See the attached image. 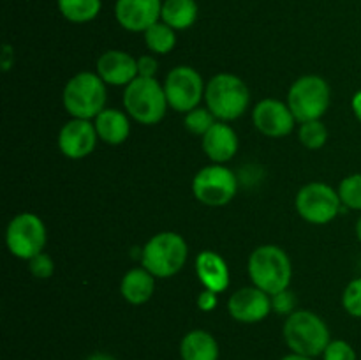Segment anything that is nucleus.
<instances>
[{
    "mask_svg": "<svg viewBox=\"0 0 361 360\" xmlns=\"http://www.w3.org/2000/svg\"><path fill=\"white\" fill-rule=\"evenodd\" d=\"M145 44L155 55H168L176 46V30L166 25L164 21H157L148 30L143 32Z\"/></svg>",
    "mask_w": 361,
    "mask_h": 360,
    "instance_id": "24",
    "label": "nucleus"
},
{
    "mask_svg": "<svg viewBox=\"0 0 361 360\" xmlns=\"http://www.w3.org/2000/svg\"><path fill=\"white\" fill-rule=\"evenodd\" d=\"M201 147H203L204 155L214 164H226L238 152V134H236V131L228 122L217 120L210 127V131L201 138Z\"/></svg>",
    "mask_w": 361,
    "mask_h": 360,
    "instance_id": "17",
    "label": "nucleus"
},
{
    "mask_svg": "<svg viewBox=\"0 0 361 360\" xmlns=\"http://www.w3.org/2000/svg\"><path fill=\"white\" fill-rule=\"evenodd\" d=\"M95 73L106 85L126 88L137 78V59L122 49H108L97 59Z\"/></svg>",
    "mask_w": 361,
    "mask_h": 360,
    "instance_id": "16",
    "label": "nucleus"
},
{
    "mask_svg": "<svg viewBox=\"0 0 361 360\" xmlns=\"http://www.w3.org/2000/svg\"><path fill=\"white\" fill-rule=\"evenodd\" d=\"M247 272L252 284L271 296L282 289H288L291 284V258L282 247L275 244H264L250 253Z\"/></svg>",
    "mask_w": 361,
    "mask_h": 360,
    "instance_id": "1",
    "label": "nucleus"
},
{
    "mask_svg": "<svg viewBox=\"0 0 361 360\" xmlns=\"http://www.w3.org/2000/svg\"><path fill=\"white\" fill-rule=\"evenodd\" d=\"M189 246L176 232L155 233L141 249V265L157 279H168L178 274L187 263Z\"/></svg>",
    "mask_w": 361,
    "mask_h": 360,
    "instance_id": "4",
    "label": "nucleus"
},
{
    "mask_svg": "<svg viewBox=\"0 0 361 360\" xmlns=\"http://www.w3.org/2000/svg\"><path fill=\"white\" fill-rule=\"evenodd\" d=\"M159 69V62L154 55H141L137 59V76L155 78Z\"/></svg>",
    "mask_w": 361,
    "mask_h": 360,
    "instance_id": "32",
    "label": "nucleus"
},
{
    "mask_svg": "<svg viewBox=\"0 0 361 360\" xmlns=\"http://www.w3.org/2000/svg\"><path fill=\"white\" fill-rule=\"evenodd\" d=\"M155 275L145 267H134L120 281V295L130 306H143L155 293Z\"/></svg>",
    "mask_w": 361,
    "mask_h": 360,
    "instance_id": "20",
    "label": "nucleus"
},
{
    "mask_svg": "<svg viewBox=\"0 0 361 360\" xmlns=\"http://www.w3.org/2000/svg\"><path fill=\"white\" fill-rule=\"evenodd\" d=\"M228 311L229 316L238 323H259L271 313V296L254 284L245 286L229 296Z\"/></svg>",
    "mask_w": 361,
    "mask_h": 360,
    "instance_id": "14",
    "label": "nucleus"
},
{
    "mask_svg": "<svg viewBox=\"0 0 361 360\" xmlns=\"http://www.w3.org/2000/svg\"><path fill=\"white\" fill-rule=\"evenodd\" d=\"M351 108H353V113H355V116L358 119V122L361 124V90H358L355 95H353Z\"/></svg>",
    "mask_w": 361,
    "mask_h": 360,
    "instance_id": "35",
    "label": "nucleus"
},
{
    "mask_svg": "<svg viewBox=\"0 0 361 360\" xmlns=\"http://www.w3.org/2000/svg\"><path fill=\"white\" fill-rule=\"evenodd\" d=\"M122 102L130 120L143 126H155L161 122L169 108L164 87L155 78L137 76L123 88Z\"/></svg>",
    "mask_w": 361,
    "mask_h": 360,
    "instance_id": "6",
    "label": "nucleus"
},
{
    "mask_svg": "<svg viewBox=\"0 0 361 360\" xmlns=\"http://www.w3.org/2000/svg\"><path fill=\"white\" fill-rule=\"evenodd\" d=\"M356 236H358V240H360V244H361V215H360L358 222H356Z\"/></svg>",
    "mask_w": 361,
    "mask_h": 360,
    "instance_id": "38",
    "label": "nucleus"
},
{
    "mask_svg": "<svg viewBox=\"0 0 361 360\" xmlns=\"http://www.w3.org/2000/svg\"><path fill=\"white\" fill-rule=\"evenodd\" d=\"M196 304H197V309L203 311V313H212V311L217 309L219 306V293L204 288L203 292L197 295Z\"/></svg>",
    "mask_w": 361,
    "mask_h": 360,
    "instance_id": "33",
    "label": "nucleus"
},
{
    "mask_svg": "<svg viewBox=\"0 0 361 360\" xmlns=\"http://www.w3.org/2000/svg\"><path fill=\"white\" fill-rule=\"evenodd\" d=\"M28 270L35 279H49L55 274V261L48 253H39L32 260H28Z\"/></svg>",
    "mask_w": 361,
    "mask_h": 360,
    "instance_id": "30",
    "label": "nucleus"
},
{
    "mask_svg": "<svg viewBox=\"0 0 361 360\" xmlns=\"http://www.w3.org/2000/svg\"><path fill=\"white\" fill-rule=\"evenodd\" d=\"M59 11L71 23H88L99 16L102 0H56Z\"/></svg>",
    "mask_w": 361,
    "mask_h": 360,
    "instance_id": "23",
    "label": "nucleus"
},
{
    "mask_svg": "<svg viewBox=\"0 0 361 360\" xmlns=\"http://www.w3.org/2000/svg\"><path fill=\"white\" fill-rule=\"evenodd\" d=\"M296 212L303 221L323 226L341 214L342 201L338 191L324 182H309L298 191L295 200Z\"/></svg>",
    "mask_w": 361,
    "mask_h": 360,
    "instance_id": "10",
    "label": "nucleus"
},
{
    "mask_svg": "<svg viewBox=\"0 0 361 360\" xmlns=\"http://www.w3.org/2000/svg\"><path fill=\"white\" fill-rule=\"evenodd\" d=\"M342 307L353 318H361V275L353 279L342 293Z\"/></svg>",
    "mask_w": 361,
    "mask_h": 360,
    "instance_id": "28",
    "label": "nucleus"
},
{
    "mask_svg": "<svg viewBox=\"0 0 361 360\" xmlns=\"http://www.w3.org/2000/svg\"><path fill=\"white\" fill-rule=\"evenodd\" d=\"M221 348L214 335L203 328L187 332L180 341L182 360H219Z\"/></svg>",
    "mask_w": 361,
    "mask_h": 360,
    "instance_id": "21",
    "label": "nucleus"
},
{
    "mask_svg": "<svg viewBox=\"0 0 361 360\" xmlns=\"http://www.w3.org/2000/svg\"><path fill=\"white\" fill-rule=\"evenodd\" d=\"M48 240L46 224L37 214L21 212L14 215L6 229V246L13 256L20 260H32L42 253Z\"/></svg>",
    "mask_w": 361,
    "mask_h": 360,
    "instance_id": "8",
    "label": "nucleus"
},
{
    "mask_svg": "<svg viewBox=\"0 0 361 360\" xmlns=\"http://www.w3.org/2000/svg\"><path fill=\"white\" fill-rule=\"evenodd\" d=\"M85 360H118L116 356L109 355V353H104V352H97V353H92V355H88Z\"/></svg>",
    "mask_w": 361,
    "mask_h": 360,
    "instance_id": "36",
    "label": "nucleus"
},
{
    "mask_svg": "<svg viewBox=\"0 0 361 360\" xmlns=\"http://www.w3.org/2000/svg\"><path fill=\"white\" fill-rule=\"evenodd\" d=\"M254 127L268 138H284L293 133L296 119L288 102L268 97L257 102L252 109Z\"/></svg>",
    "mask_w": 361,
    "mask_h": 360,
    "instance_id": "12",
    "label": "nucleus"
},
{
    "mask_svg": "<svg viewBox=\"0 0 361 360\" xmlns=\"http://www.w3.org/2000/svg\"><path fill=\"white\" fill-rule=\"evenodd\" d=\"M207 108L221 122L240 119L250 106V90L245 81L231 73H219L207 81Z\"/></svg>",
    "mask_w": 361,
    "mask_h": 360,
    "instance_id": "3",
    "label": "nucleus"
},
{
    "mask_svg": "<svg viewBox=\"0 0 361 360\" xmlns=\"http://www.w3.org/2000/svg\"><path fill=\"white\" fill-rule=\"evenodd\" d=\"M196 0H162L161 21L175 30H187L197 20Z\"/></svg>",
    "mask_w": 361,
    "mask_h": 360,
    "instance_id": "22",
    "label": "nucleus"
},
{
    "mask_svg": "<svg viewBox=\"0 0 361 360\" xmlns=\"http://www.w3.org/2000/svg\"><path fill=\"white\" fill-rule=\"evenodd\" d=\"M321 356L323 360H356V349L344 339H331Z\"/></svg>",
    "mask_w": 361,
    "mask_h": 360,
    "instance_id": "29",
    "label": "nucleus"
},
{
    "mask_svg": "<svg viewBox=\"0 0 361 360\" xmlns=\"http://www.w3.org/2000/svg\"><path fill=\"white\" fill-rule=\"evenodd\" d=\"M238 193V179L235 172L224 164H208L192 179V194L207 207H224Z\"/></svg>",
    "mask_w": 361,
    "mask_h": 360,
    "instance_id": "9",
    "label": "nucleus"
},
{
    "mask_svg": "<svg viewBox=\"0 0 361 360\" xmlns=\"http://www.w3.org/2000/svg\"><path fill=\"white\" fill-rule=\"evenodd\" d=\"M162 87H164L169 108L185 115L190 109L197 108L203 101L207 83L194 67L176 66L166 74Z\"/></svg>",
    "mask_w": 361,
    "mask_h": 360,
    "instance_id": "11",
    "label": "nucleus"
},
{
    "mask_svg": "<svg viewBox=\"0 0 361 360\" xmlns=\"http://www.w3.org/2000/svg\"><path fill=\"white\" fill-rule=\"evenodd\" d=\"M0 64H2L4 73H7V71L14 66V48L11 44L2 46V53H0Z\"/></svg>",
    "mask_w": 361,
    "mask_h": 360,
    "instance_id": "34",
    "label": "nucleus"
},
{
    "mask_svg": "<svg viewBox=\"0 0 361 360\" xmlns=\"http://www.w3.org/2000/svg\"><path fill=\"white\" fill-rule=\"evenodd\" d=\"M338 196H341L342 207L351 210L361 212V173L344 176L338 184Z\"/></svg>",
    "mask_w": 361,
    "mask_h": 360,
    "instance_id": "27",
    "label": "nucleus"
},
{
    "mask_svg": "<svg viewBox=\"0 0 361 360\" xmlns=\"http://www.w3.org/2000/svg\"><path fill=\"white\" fill-rule=\"evenodd\" d=\"M282 335L293 353L312 356V359L323 355L331 341L326 321L319 314L307 309H296L286 318Z\"/></svg>",
    "mask_w": 361,
    "mask_h": 360,
    "instance_id": "2",
    "label": "nucleus"
},
{
    "mask_svg": "<svg viewBox=\"0 0 361 360\" xmlns=\"http://www.w3.org/2000/svg\"><path fill=\"white\" fill-rule=\"evenodd\" d=\"M95 131L99 140L106 145H122L126 143L130 134V116L127 112L116 108H106L94 119Z\"/></svg>",
    "mask_w": 361,
    "mask_h": 360,
    "instance_id": "19",
    "label": "nucleus"
},
{
    "mask_svg": "<svg viewBox=\"0 0 361 360\" xmlns=\"http://www.w3.org/2000/svg\"><path fill=\"white\" fill-rule=\"evenodd\" d=\"M59 148L67 159H85L97 147V131L94 120L71 119L62 126L59 133Z\"/></svg>",
    "mask_w": 361,
    "mask_h": 360,
    "instance_id": "13",
    "label": "nucleus"
},
{
    "mask_svg": "<svg viewBox=\"0 0 361 360\" xmlns=\"http://www.w3.org/2000/svg\"><path fill=\"white\" fill-rule=\"evenodd\" d=\"M108 85L97 73L83 71L71 78L62 92V104L73 119L94 120L108 101Z\"/></svg>",
    "mask_w": 361,
    "mask_h": 360,
    "instance_id": "5",
    "label": "nucleus"
},
{
    "mask_svg": "<svg viewBox=\"0 0 361 360\" xmlns=\"http://www.w3.org/2000/svg\"><path fill=\"white\" fill-rule=\"evenodd\" d=\"M196 274L201 284L207 289L215 293H222L228 289L231 275H229V267L224 258L219 253L210 249H204L197 254L196 258Z\"/></svg>",
    "mask_w": 361,
    "mask_h": 360,
    "instance_id": "18",
    "label": "nucleus"
},
{
    "mask_svg": "<svg viewBox=\"0 0 361 360\" xmlns=\"http://www.w3.org/2000/svg\"><path fill=\"white\" fill-rule=\"evenodd\" d=\"M162 0H116L115 18L123 30L145 32L161 21Z\"/></svg>",
    "mask_w": 361,
    "mask_h": 360,
    "instance_id": "15",
    "label": "nucleus"
},
{
    "mask_svg": "<svg viewBox=\"0 0 361 360\" xmlns=\"http://www.w3.org/2000/svg\"><path fill=\"white\" fill-rule=\"evenodd\" d=\"M281 360H314L312 356H305V355H298V353H289V355L282 356Z\"/></svg>",
    "mask_w": 361,
    "mask_h": 360,
    "instance_id": "37",
    "label": "nucleus"
},
{
    "mask_svg": "<svg viewBox=\"0 0 361 360\" xmlns=\"http://www.w3.org/2000/svg\"><path fill=\"white\" fill-rule=\"evenodd\" d=\"M331 101V88L323 76L305 74L293 81L288 92V106L295 115L296 122L321 120L326 115Z\"/></svg>",
    "mask_w": 361,
    "mask_h": 360,
    "instance_id": "7",
    "label": "nucleus"
},
{
    "mask_svg": "<svg viewBox=\"0 0 361 360\" xmlns=\"http://www.w3.org/2000/svg\"><path fill=\"white\" fill-rule=\"evenodd\" d=\"M298 140L309 150H319L328 141V129L321 120H310V122L300 124Z\"/></svg>",
    "mask_w": 361,
    "mask_h": 360,
    "instance_id": "25",
    "label": "nucleus"
},
{
    "mask_svg": "<svg viewBox=\"0 0 361 360\" xmlns=\"http://www.w3.org/2000/svg\"><path fill=\"white\" fill-rule=\"evenodd\" d=\"M271 311L277 314H293L296 311V295L291 289H282V292L271 295Z\"/></svg>",
    "mask_w": 361,
    "mask_h": 360,
    "instance_id": "31",
    "label": "nucleus"
},
{
    "mask_svg": "<svg viewBox=\"0 0 361 360\" xmlns=\"http://www.w3.org/2000/svg\"><path fill=\"white\" fill-rule=\"evenodd\" d=\"M217 122V119L214 116V113L207 108V106H197V108L190 109L183 116V126L194 136H201L210 131V127Z\"/></svg>",
    "mask_w": 361,
    "mask_h": 360,
    "instance_id": "26",
    "label": "nucleus"
}]
</instances>
